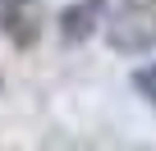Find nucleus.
<instances>
[{
  "label": "nucleus",
  "instance_id": "nucleus-1",
  "mask_svg": "<svg viewBox=\"0 0 156 151\" xmlns=\"http://www.w3.org/2000/svg\"><path fill=\"white\" fill-rule=\"evenodd\" d=\"M106 41L115 55H147L156 50V0H119L106 19Z\"/></svg>",
  "mask_w": 156,
  "mask_h": 151
},
{
  "label": "nucleus",
  "instance_id": "nucleus-2",
  "mask_svg": "<svg viewBox=\"0 0 156 151\" xmlns=\"http://www.w3.org/2000/svg\"><path fill=\"white\" fill-rule=\"evenodd\" d=\"M41 28H46L41 0H0V37H5L9 46H19V50L37 46Z\"/></svg>",
  "mask_w": 156,
  "mask_h": 151
},
{
  "label": "nucleus",
  "instance_id": "nucleus-3",
  "mask_svg": "<svg viewBox=\"0 0 156 151\" xmlns=\"http://www.w3.org/2000/svg\"><path fill=\"white\" fill-rule=\"evenodd\" d=\"M101 14H106V0H73V5L60 14V41H64V46H83V41L106 23Z\"/></svg>",
  "mask_w": 156,
  "mask_h": 151
},
{
  "label": "nucleus",
  "instance_id": "nucleus-4",
  "mask_svg": "<svg viewBox=\"0 0 156 151\" xmlns=\"http://www.w3.org/2000/svg\"><path fill=\"white\" fill-rule=\"evenodd\" d=\"M133 87H138V96L156 110V60H151V64H142V69L133 73Z\"/></svg>",
  "mask_w": 156,
  "mask_h": 151
}]
</instances>
